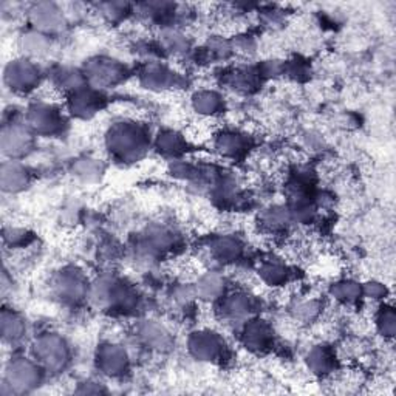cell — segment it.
Masks as SVG:
<instances>
[{"label": "cell", "mask_w": 396, "mask_h": 396, "mask_svg": "<svg viewBox=\"0 0 396 396\" xmlns=\"http://www.w3.org/2000/svg\"><path fill=\"white\" fill-rule=\"evenodd\" d=\"M107 144L121 160H136L144 153L147 143L141 129L134 124L122 122L110 130L109 136H107Z\"/></svg>", "instance_id": "obj_1"}, {"label": "cell", "mask_w": 396, "mask_h": 396, "mask_svg": "<svg viewBox=\"0 0 396 396\" xmlns=\"http://www.w3.org/2000/svg\"><path fill=\"white\" fill-rule=\"evenodd\" d=\"M35 356L40 366L57 371L64 368L69 361V346L62 337L48 333L37 337L35 342Z\"/></svg>", "instance_id": "obj_2"}, {"label": "cell", "mask_w": 396, "mask_h": 396, "mask_svg": "<svg viewBox=\"0 0 396 396\" xmlns=\"http://www.w3.org/2000/svg\"><path fill=\"white\" fill-rule=\"evenodd\" d=\"M5 81L16 92H28L37 86L39 71L28 59L11 61L5 69Z\"/></svg>", "instance_id": "obj_3"}, {"label": "cell", "mask_w": 396, "mask_h": 396, "mask_svg": "<svg viewBox=\"0 0 396 396\" xmlns=\"http://www.w3.org/2000/svg\"><path fill=\"white\" fill-rule=\"evenodd\" d=\"M6 383L11 392H25L39 383V367L28 359H14L6 370Z\"/></svg>", "instance_id": "obj_4"}, {"label": "cell", "mask_w": 396, "mask_h": 396, "mask_svg": "<svg viewBox=\"0 0 396 396\" xmlns=\"http://www.w3.org/2000/svg\"><path fill=\"white\" fill-rule=\"evenodd\" d=\"M189 350L200 361H216L223 356L225 344L217 333L203 330L189 337Z\"/></svg>", "instance_id": "obj_5"}, {"label": "cell", "mask_w": 396, "mask_h": 396, "mask_svg": "<svg viewBox=\"0 0 396 396\" xmlns=\"http://www.w3.org/2000/svg\"><path fill=\"white\" fill-rule=\"evenodd\" d=\"M61 117L48 104H36L28 112V126L40 135H52L61 129Z\"/></svg>", "instance_id": "obj_6"}, {"label": "cell", "mask_w": 396, "mask_h": 396, "mask_svg": "<svg viewBox=\"0 0 396 396\" xmlns=\"http://www.w3.org/2000/svg\"><path fill=\"white\" fill-rule=\"evenodd\" d=\"M31 22L40 33H54L64 27V14L53 4H37L30 11Z\"/></svg>", "instance_id": "obj_7"}, {"label": "cell", "mask_w": 396, "mask_h": 396, "mask_svg": "<svg viewBox=\"0 0 396 396\" xmlns=\"http://www.w3.org/2000/svg\"><path fill=\"white\" fill-rule=\"evenodd\" d=\"M54 288L61 299L65 302H78L88 294L86 280L76 271H64L56 279Z\"/></svg>", "instance_id": "obj_8"}, {"label": "cell", "mask_w": 396, "mask_h": 396, "mask_svg": "<svg viewBox=\"0 0 396 396\" xmlns=\"http://www.w3.org/2000/svg\"><path fill=\"white\" fill-rule=\"evenodd\" d=\"M31 147V134L27 127L21 124H11L4 129L2 134V148L4 153L8 156H21L28 152Z\"/></svg>", "instance_id": "obj_9"}, {"label": "cell", "mask_w": 396, "mask_h": 396, "mask_svg": "<svg viewBox=\"0 0 396 396\" xmlns=\"http://www.w3.org/2000/svg\"><path fill=\"white\" fill-rule=\"evenodd\" d=\"M127 354L126 350L121 349L120 345L105 344L99 349L98 353V364L104 370V373L117 376L124 373L127 368Z\"/></svg>", "instance_id": "obj_10"}, {"label": "cell", "mask_w": 396, "mask_h": 396, "mask_svg": "<svg viewBox=\"0 0 396 396\" xmlns=\"http://www.w3.org/2000/svg\"><path fill=\"white\" fill-rule=\"evenodd\" d=\"M243 342L251 351H265L272 342L271 328L263 320H250L243 330Z\"/></svg>", "instance_id": "obj_11"}, {"label": "cell", "mask_w": 396, "mask_h": 396, "mask_svg": "<svg viewBox=\"0 0 396 396\" xmlns=\"http://www.w3.org/2000/svg\"><path fill=\"white\" fill-rule=\"evenodd\" d=\"M28 185V172L21 163L10 160L2 164V186L6 192H19Z\"/></svg>", "instance_id": "obj_12"}, {"label": "cell", "mask_w": 396, "mask_h": 396, "mask_svg": "<svg viewBox=\"0 0 396 396\" xmlns=\"http://www.w3.org/2000/svg\"><path fill=\"white\" fill-rule=\"evenodd\" d=\"M99 99L101 98L95 95L93 92H90V90L81 88L71 95L70 109L76 117L88 118L92 117L93 113H96L99 107H101V101H99Z\"/></svg>", "instance_id": "obj_13"}, {"label": "cell", "mask_w": 396, "mask_h": 396, "mask_svg": "<svg viewBox=\"0 0 396 396\" xmlns=\"http://www.w3.org/2000/svg\"><path fill=\"white\" fill-rule=\"evenodd\" d=\"M225 293V279L217 272H208L197 280L195 294L204 301H216Z\"/></svg>", "instance_id": "obj_14"}, {"label": "cell", "mask_w": 396, "mask_h": 396, "mask_svg": "<svg viewBox=\"0 0 396 396\" xmlns=\"http://www.w3.org/2000/svg\"><path fill=\"white\" fill-rule=\"evenodd\" d=\"M88 76L98 84H112V82L118 81L121 76V67L113 61H96L88 69Z\"/></svg>", "instance_id": "obj_15"}, {"label": "cell", "mask_w": 396, "mask_h": 396, "mask_svg": "<svg viewBox=\"0 0 396 396\" xmlns=\"http://www.w3.org/2000/svg\"><path fill=\"white\" fill-rule=\"evenodd\" d=\"M192 105L197 113L203 115V117H214V115H217L221 110L223 99L216 92L203 90V92H198L194 96Z\"/></svg>", "instance_id": "obj_16"}, {"label": "cell", "mask_w": 396, "mask_h": 396, "mask_svg": "<svg viewBox=\"0 0 396 396\" xmlns=\"http://www.w3.org/2000/svg\"><path fill=\"white\" fill-rule=\"evenodd\" d=\"M252 311V301L250 296L243 293H235L226 297L225 301V315L231 319H245Z\"/></svg>", "instance_id": "obj_17"}, {"label": "cell", "mask_w": 396, "mask_h": 396, "mask_svg": "<svg viewBox=\"0 0 396 396\" xmlns=\"http://www.w3.org/2000/svg\"><path fill=\"white\" fill-rule=\"evenodd\" d=\"M211 251L220 262H234L235 259L240 257L242 245L238 243L235 238L220 237L212 243Z\"/></svg>", "instance_id": "obj_18"}, {"label": "cell", "mask_w": 396, "mask_h": 396, "mask_svg": "<svg viewBox=\"0 0 396 396\" xmlns=\"http://www.w3.org/2000/svg\"><path fill=\"white\" fill-rule=\"evenodd\" d=\"M21 47L28 56H44L50 48L48 36L37 30L25 33L21 40Z\"/></svg>", "instance_id": "obj_19"}, {"label": "cell", "mask_w": 396, "mask_h": 396, "mask_svg": "<svg viewBox=\"0 0 396 396\" xmlns=\"http://www.w3.org/2000/svg\"><path fill=\"white\" fill-rule=\"evenodd\" d=\"M246 139L243 135L234 134V132H228V134H221L217 138V148L225 156H238L245 152L246 148Z\"/></svg>", "instance_id": "obj_20"}, {"label": "cell", "mask_w": 396, "mask_h": 396, "mask_svg": "<svg viewBox=\"0 0 396 396\" xmlns=\"http://www.w3.org/2000/svg\"><path fill=\"white\" fill-rule=\"evenodd\" d=\"M259 276L267 285L280 286L286 282L288 269L279 262H265L259 269Z\"/></svg>", "instance_id": "obj_21"}, {"label": "cell", "mask_w": 396, "mask_h": 396, "mask_svg": "<svg viewBox=\"0 0 396 396\" xmlns=\"http://www.w3.org/2000/svg\"><path fill=\"white\" fill-rule=\"evenodd\" d=\"M25 324L23 320L13 311L5 310L2 313V334L5 341L16 342L23 336Z\"/></svg>", "instance_id": "obj_22"}, {"label": "cell", "mask_w": 396, "mask_h": 396, "mask_svg": "<svg viewBox=\"0 0 396 396\" xmlns=\"http://www.w3.org/2000/svg\"><path fill=\"white\" fill-rule=\"evenodd\" d=\"M170 71L166 69L158 67V65H151L147 67L143 73L141 81L147 88H155V90H163L169 87L170 84Z\"/></svg>", "instance_id": "obj_23"}, {"label": "cell", "mask_w": 396, "mask_h": 396, "mask_svg": "<svg viewBox=\"0 0 396 396\" xmlns=\"http://www.w3.org/2000/svg\"><path fill=\"white\" fill-rule=\"evenodd\" d=\"M307 362L313 373H328V370L333 367V356L325 346L319 345L308 353Z\"/></svg>", "instance_id": "obj_24"}, {"label": "cell", "mask_w": 396, "mask_h": 396, "mask_svg": "<svg viewBox=\"0 0 396 396\" xmlns=\"http://www.w3.org/2000/svg\"><path fill=\"white\" fill-rule=\"evenodd\" d=\"M332 294L336 301L342 303H353L362 296V288L353 280H342L332 286Z\"/></svg>", "instance_id": "obj_25"}, {"label": "cell", "mask_w": 396, "mask_h": 396, "mask_svg": "<svg viewBox=\"0 0 396 396\" xmlns=\"http://www.w3.org/2000/svg\"><path fill=\"white\" fill-rule=\"evenodd\" d=\"M156 147H158V151L164 155H177L183 151L185 141L177 132L164 130L158 135V138H156Z\"/></svg>", "instance_id": "obj_26"}, {"label": "cell", "mask_w": 396, "mask_h": 396, "mask_svg": "<svg viewBox=\"0 0 396 396\" xmlns=\"http://www.w3.org/2000/svg\"><path fill=\"white\" fill-rule=\"evenodd\" d=\"M141 337L146 341V344L156 346V349H163V346H166V344L169 341L168 333L156 324H146L141 328Z\"/></svg>", "instance_id": "obj_27"}, {"label": "cell", "mask_w": 396, "mask_h": 396, "mask_svg": "<svg viewBox=\"0 0 396 396\" xmlns=\"http://www.w3.org/2000/svg\"><path fill=\"white\" fill-rule=\"evenodd\" d=\"M376 325L384 337H393L395 334V315L392 308L384 307L376 318Z\"/></svg>", "instance_id": "obj_28"}, {"label": "cell", "mask_w": 396, "mask_h": 396, "mask_svg": "<svg viewBox=\"0 0 396 396\" xmlns=\"http://www.w3.org/2000/svg\"><path fill=\"white\" fill-rule=\"evenodd\" d=\"M319 311V303L316 301H302L299 303H296L294 307V315L296 318H299L302 320H311L315 319Z\"/></svg>", "instance_id": "obj_29"}, {"label": "cell", "mask_w": 396, "mask_h": 396, "mask_svg": "<svg viewBox=\"0 0 396 396\" xmlns=\"http://www.w3.org/2000/svg\"><path fill=\"white\" fill-rule=\"evenodd\" d=\"M387 290L383 284H378V282H368L364 288H362V294L367 296L368 299H383V296H385Z\"/></svg>", "instance_id": "obj_30"}]
</instances>
